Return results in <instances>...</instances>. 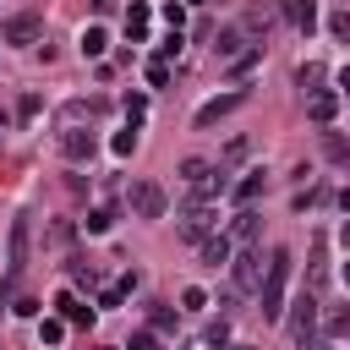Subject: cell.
Wrapping results in <instances>:
<instances>
[{
    "label": "cell",
    "mask_w": 350,
    "mask_h": 350,
    "mask_svg": "<svg viewBox=\"0 0 350 350\" xmlns=\"http://www.w3.org/2000/svg\"><path fill=\"white\" fill-rule=\"evenodd\" d=\"M290 252L279 246L273 257H268V268H262V284H257V301H262V317L268 323H279L284 317V295H290Z\"/></svg>",
    "instance_id": "1"
},
{
    "label": "cell",
    "mask_w": 350,
    "mask_h": 350,
    "mask_svg": "<svg viewBox=\"0 0 350 350\" xmlns=\"http://www.w3.org/2000/svg\"><path fill=\"white\" fill-rule=\"evenodd\" d=\"M180 180L191 186V197L202 202V197H213V191H224V170H213L208 159H186L180 164Z\"/></svg>",
    "instance_id": "2"
},
{
    "label": "cell",
    "mask_w": 350,
    "mask_h": 350,
    "mask_svg": "<svg viewBox=\"0 0 350 350\" xmlns=\"http://www.w3.org/2000/svg\"><path fill=\"white\" fill-rule=\"evenodd\" d=\"M126 202H131V213H137V219H164V208H170V197H164V186H159V180H131Z\"/></svg>",
    "instance_id": "3"
},
{
    "label": "cell",
    "mask_w": 350,
    "mask_h": 350,
    "mask_svg": "<svg viewBox=\"0 0 350 350\" xmlns=\"http://www.w3.org/2000/svg\"><path fill=\"white\" fill-rule=\"evenodd\" d=\"M224 268H230L235 290H257V284H262V268H268V262H262V252H252V246H246V252H241V257H230Z\"/></svg>",
    "instance_id": "4"
},
{
    "label": "cell",
    "mask_w": 350,
    "mask_h": 350,
    "mask_svg": "<svg viewBox=\"0 0 350 350\" xmlns=\"http://www.w3.org/2000/svg\"><path fill=\"white\" fill-rule=\"evenodd\" d=\"M27 241H33V219H27V213H16V219H11V252H5V257H11V262H5V273H11V279L27 268Z\"/></svg>",
    "instance_id": "5"
},
{
    "label": "cell",
    "mask_w": 350,
    "mask_h": 350,
    "mask_svg": "<svg viewBox=\"0 0 350 350\" xmlns=\"http://www.w3.org/2000/svg\"><path fill=\"white\" fill-rule=\"evenodd\" d=\"M241 104H246V88H230V93H219V98H208V104H202V109H197L191 120H197V126H213V120H224V115H235Z\"/></svg>",
    "instance_id": "6"
},
{
    "label": "cell",
    "mask_w": 350,
    "mask_h": 350,
    "mask_svg": "<svg viewBox=\"0 0 350 350\" xmlns=\"http://www.w3.org/2000/svg\"><path fill=\"white\" fill-rule=\"evenodd\" d=\"M213 224H219V208H208V202H191V208L180 213V235H186V241L213 235Z\"/></svg>",
    "instance_id": "7"
},
{
    "label": "cell",
    "mask_w": 350,
    "mask_h": 350,
    "mask_svg": "<svg viewBox=\"0 0 350 350\" xmlns=\"http://www.w3.org/2000/svg\"><path fill=\"white\" fill-rule=\"evenodd\" d=\"M38 33H44V22H38L33 11H22V16H11V22L0 27V38H5V44H38Z\"/></svg>",
    "instance_id": "8"
},
{
    "label": "cell",
    "mask_w": 350,
    "mask_h": 350,
    "mask_svg": "<svg viewBox=\"0 0 350 350\" xmlns=\"http://www.w3.org/2000/svg\"><path fill=\"white\" fill-rule=\"evenodd\" d=\"M306 115H312L317 126H334V115H339V93H334V88H312V98H306Z\"/></svg>",
    "instance_id": "9"
},
{
    "label": "cell",
    "mask_w": 350,
    "mask_h": 350,
    "mask_svg": "<svg viewBox=\"0 0 350 350\" xmlns=\"http://www.w3.org/2000/svg\"><path fill=\"white\" fill-rule=\"evenodd\" d=\"M312 328H317V301H312V295H301V301H295V317H290V339H295V345H306V339H312Z\"/></svg>",
    "instance_id": "10"
},
{
    "label": "cell",
    "mask_w": 350,
    "mask_h": 350,
    "mask_svg": "<svg viewBox=\"0 0 350 350\" xmlns=\"http://www.w3.org/2000/svg\"><path fill=\"white\" fill-rule=\"evenodd\" d=\"M93 148H98V137H93V131H60V153H66V159H77V164H82V159H93Z\"/></svg>",
    "instance_id": "11"
},
{
    "label": "cell",
    "mask_w": 350,
    "mask_h": 350,
    "mask_svg": "<svg viewBox=\"0 0 350 350\" xmlns=\"http://www.w3.org/2000/svg\"><path fill=\"white\" fill-rule=\"evenodd\" d=\"M148 22H153V5H148V0H131V5H126V33H131V44L148 38Z\"/></svg>",
    "instance_id": "12"
},
{
    "label": "cell",
    "mask_w": 350,
    "mask_h": 350,
    "mask_svg": "<svg viewBox=\"0 0 350 350\" xmlns=\"http://www.w3.org/2000/svg\"><path fill=\"white\" fill-rule=\"evenodd\" d=\"M197 246H202V262H208V268H224V262L235 257V252H230V235H202Z\"/></svg>",
    "instance_id": "13"
},
{
    "label": "cell",
    "mask_w": 350,
    "mask_h": 350,
    "mask_svg": "<svg viewBox=\"0 0 350 350\" xmlns=\"http://www.w3.org/2000/svg\"><path fill=\"white\" fill-rule=\"evenodd\" d=\"M60 323H71V328H93V306H82L77 295H60Z\"/></svg>",
    "instance_id": "14"
},
{
    "label": "cell",
    "mask_w": 350,
    "mask_h": 350,
    "mask_svg": "<svg viewBox=\"0 0 350 350\" xmlns=\"http://www.w3.org/2000/svg\"><path fill=\"white\" fill-rule=\"evenodd\" d=\"M241 44H246V33H241V27H224V33L213 38V55H219V60H235Z\"/></svg>",
    "instance_id": "15"
},
{
    "label": "cell",
    "mask_w": 350,
    "mask_h": 350,
    "mask_svg": "<svg viewBox=\"0 0 350 350\" xmlns=\"http://www.w3.org/2000/svg\"><path fill=\"white\" fill-rule=\"evenodd\" d=\"M290 22H295L301 33H312V27H317V0H290Z\"/></svg>",
    "instance_id": "16"
},
{
    "label": "cell",
    "mask_w": 350,
    "mask_h": 350,
    "mask_svg": "<svg viewBox=\"0 0 350 350\" xmlns=\"http://www.w3.org/2000/svg\"><path fill=\"white\" fill-rule=\"evenodd\" d=\"M273 16H279L273 5H252V11H246V27H241V33H268V27H273Z\"/></svg>",
    "instance_id": "17"
},
{
    "label": "cell",
    "mask_w": 350,
    "mask_h": 350,
    "mask_svg": "<svg viewBox=\"0 0 350 350\" xmlns=\"http://www.w3.org/2000/svg\"><path fill=\"white\" fill-rule=\"evenodd\" d=\"M104 49H109V33H104L98 22H93V27H82V55H93V60H98Z\"/></svg>",
    "instance_id": "18"
},
{
    "label": "cell",
    "mask_w": 350,
    "mask_h": 350,
    "mask_svg": "<svg viewBox=\"0 0 350 350\" xmlns=\"http://www.w3.org/2000/svg\"><path fill=\"white\" fill-rule=\"evenodd\" d=\"M257 197H262V170H252V175H246V180L235 186V202H241V208H252Z\"/></svg>",
    "instance_id": "19"
},
{
    "label": "cell",
    "mask_w": 350,
    "mask_h": 350,
    "mask_svg": "<svg viewBox=\"0 0 350 350\" xmlns=\"http://www.w3.org/2000/svg\"><path fill=\"white\" fill-rule=\"evenodd\" d=\"M109 224H115V208H93V213L82 219V230H88V235H104Z\"/></svg>",
    "instance_id": "20"
},
{
    "label": "cell",
    "mask_w": 350,
    "mask_h": 350,
    "mask_svg": "<svg viewBox=\"0 0 350 350\" xmlns=\"http://www.w3.org/2000/svg\"><path fill=\"white\" fill-rule=\"evenodd\" d=\"M109 148H115V159H131V153H137V126L115 131V142H109Z\"/></svg>",
    "instance_id": "21"
},
{
    "label": "cell",
    "mask_w": 350,
    "mask_h": 350,
    "mask_svg": "<svg viewBox=\"0 0 350 350\" xmlns=\"http://www.w3.org/2000/svg\"><path fill=\"white\" fill-rule=\"evenodd\" d=\"M252 235H257V213L241 208V213H235V241H252Z\"/></svg>",
    "instance_id": "22"
},
{
    "label": "cell",
    "mask_w": 350,
    "mask_h": 350,
    "mask_svg": "<svg viewBox=\"0 0 350 350\" xmlns=\"http://www.w3.org/2000/svg\"><path fill=\"white\" fill-rule=\"evenodd\" d=\"M38 339H44V345H60V339H66V323H60V317H44V323H38Z\"/></svg>",
    "instance_id": "23"
},
{
    "label": "cell",
    "mask_w": 350,
    "mask_h": 350,
    "mask_svg": "<svg viewBox=\"0 0 350 350\" xmlns=\"http://www.w3.org/2000/svg\"><path fill=\"white\" fill-rule=\"evenodd\" d=\"M180 306H186V312H202V306H208V290L186 284V290H180Z\"/></svg>",
    "instance_id": "24"
},
{
    "label": "cell",
    "mask_w": 350,
    "mask_h": 350,
    "mask_svg": "<svg viewBox=\"0 0 350 350\" xmlns=\"http://www.w3.org/2000/svg\"><path fill=\"white\" fill-rule=\"evenodd\" d=\"M345 334H350V312L334 306V312H328V339H345Z\"/></svg>",
    "instance_id": "25"
},
{
    "label": "cell",
    "mask_w": 350,
    "mask_h": 350,
    "mask_svg": "<svg viewBox=\"0 0 350 350\" xmlns=\"http://www.w3.org/2000/svg\"><path fill=\"white\" fill-rule=\"evenodd\" d=\"M126 350H159V334H153V328H137V334L126 339Z\"/></svg>",
    "instance_id": "26"
},
{
    "label": "cell",
    "mask_w": 350,
    "mask_h": 350,
    "mask_svg": "<svg viewBox=\"0 0 350 350\" xmlns=\"http://www.w3.org/2000/svg\"><path fill=\"white\" fill-rule=\"evenodd\" d=\"M142 115H148V98H137V93H131V98H126V120H131V126H142Z\"/></svg>",
    "instance_id": "27"
},
{
    "label": "cell",
    "mask_w": 350,
    "mask_h": 350,
    "mask_svg": "<svg viewBox=\"0 0 350 350\" xmlns=\"http://www.w3.org/2000/svg\"><path fill=\"white\" fill-rule=\"evenodd\" d=\"M246 153H252V142H246V137H235V142H230V148H224V164H241V159H246Z\"/></svg>",
    "instance_id": "28"
},
{
    "label": "cell",
    "mask_w": 350,
    "mask_h": 350,
    "mask_svg": "<svg viewBox=\"0 0 350 350\" xmlns=\"http://www.w3.org/2000/svg\"><path fill=\"white\" fill-rule=\"evenodd\" d=\"M153 328L170 334V328H175V312H170V306H153Z\"/></svg>",
    "instance_id": "29"
},
{
    "label": "cell",
    "mask_w": 350,
    "mask_h": 350,
    "mask_svg": "<svg viewBox=\"0 0 350 350\" xmlns=\"http://www.w3.org/2000/svg\"><path fill=\"white\" fill-rule=\"evenodd\" d=\"M164 22H170V33H180V22H186V11H180V5L170 0V5H164Z\"/></svg>",
    "instance_id": "30"
},
{
    "label": "cell",
    "mask_w": 350,
    "mask_h": 350,
    "mask_svg": "<svg viewBox=\"0 0 350 350\" xmlns=\"http://www.w3.org/2000/svg\"><path fill=\"white\" fill-rule=\"evenodd\" d=\"M148 82H153V88H164V82H170V66H164V60H153V66H148Z\"/></svg>",
    "instance_id": "31"
},
{
    "label": "cell",
    "mask_w": 350,
    "mask_h": 350,
    "mask_svg": "<svg viewBox=\"0 0 350 350\" xmlns=\"http://www.w3.org/2000/svg\"><path fill=\"white\" fill-rule=\"evenodd\" d=\"M71 235H77V230H71V224H66V219H60V224H49V241H55V246H66V241H71Z\"/></svg>",
    "instance_id": "32"
},
{
    "label": "cell",
    "mask_w": 350,
    "mask_h": 350,
    "mask_svg": "<svg viewBox=\"0 0 350 350\" xmlns=\"http://www.w3.org/2000/svg\"><path fill=\"white\" fill-rule=\"evenodd\" d=\"M224 339H230V328H224V323H213V328H208V350H224Z\"/></svg>",
    "instance_id": "33"
},
{
    "label": "cell",
    "mask_w": 350,
    "mask_h": 350,
    "mask_svg": "<svg viewBox=\"0 0 350 350\" xmlns=\"http://www.w3.org/2000/svg\"><path fill=\"white\" fill-rule=\"evenodd\" d=\"M16 115H22V120H33V115H38V93H27V98L16 104Z\"/></svg>",
    "instance_id": "34"
},
{
    "label": "cell",
    "mask_w": 350,
    "mask_h": 350,
    "mask_svg": "<svg viewBox=\"0 0 350 350\" xmlns=\"http://www.w3.org/2000/svg\"><path fill=\"white\" fill-rule=\"evenodd\" d=\"M235 350H246V345H235Z\"/></svg>",
    "instance_id": "35"
}]
</instances>
